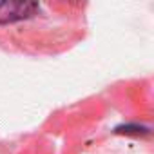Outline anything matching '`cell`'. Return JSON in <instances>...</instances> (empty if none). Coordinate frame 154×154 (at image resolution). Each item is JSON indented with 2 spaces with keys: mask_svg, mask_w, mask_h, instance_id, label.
<instances>
[{
  "mask_svg": "<svg viewBox=\"0 0 154 154\" xmlns=\"http://www.w3.org/2000/svg\"><path fill=\"white\" fill-rule=\"evenodd\" d=\"M87 33V4L67 0H2L0 47L26 56H56Z\"/></svg>",
  "mask_w": 154,
  "mask_h": 154,
  "instance_id": "6da1fadb",
  "label": "cell"
}]
</instances>
